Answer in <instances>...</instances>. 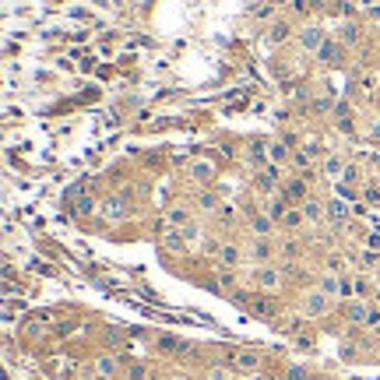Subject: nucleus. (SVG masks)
<instances>
[{
	"mask_svg": "<svg viewBox=\"0 0 380 380\" xmlns=\"http://www.w3.org/2000/svg\"><path fill=\"white\" fill-rule=\"evenodd\" d=\"M285 380H310V370L306 366H289L285 370Z\"/></svg>",
	"mask_w": 380,
	"mask_h": 380,
	"instance_id": "nucleus-27",
	"label": "nucleus"
},
{
	"mask_svg": "<svg viewBox=\"0 0 380 380\" xmlns=\"http://www.w3.org/2000/svg\"><path fill=\"white\" fill-rule=\"evenodd\" d=\"M243 264V250L236 246V243H226V246H219V268H239Z\"/></svg>",
	"mask_w": 380,
	"mask_h": 380,
	"instance_id": "nucleus-4",
	"label": "nucleus"
},
{
	"mask_svg": "<svg viewBox=\"0 0 380 380\" xmlns=\"http://www.w3.org/2000/svg\"><path fill=\"white\" fill-rule=\"evenodd\" d=\"M363 201H366L370 208H377V204H380V190H373V187H370V190L363 194Z\"/></svg>",
	"mask_w": 380,
	"mask_h": 380,
	"instance_id": "nucleus-34",
	"label": "nucleus"
},
{
	"mask_svg": "<svg viewBox=\"0 0 380 380\" xmlns=\"http://www.w3.org/2000/svg\"><path fill=\"white\" fill-rule=\"evenodd\" d=\"M366 327H380V306H370V317H366Z\"/></svg>",
	"mask_w": 380,
	"mask_h": 380,
	"instance_id": "nucleus-35",
	"label": "nucleus"
},
{
	"mask_svg": "<svg viewBox=\"0 0 380 380\" xmlns=\"http://www.w3.org/2000/svg\"><path fill=\"white\" fill-rule=\"evenodd\" d=\"M303 215L310 219V222H320L324 215H327V208L317 201V197H306V204H303Z\"/></svg>",
	"mask_w": 380,
	"mask_h": 380,
	"instance_id": "nucleus-14",
	"label": "nucleus"
},
{
	"mask_svg": "<svg viewBox=\"0 0 380 380\" xmlns=\"http://www.w3.org/2000/svg\"><path fill=\"white\" fill-rule=\"evenodd\" d=\"M246 155H250V162H264V145H261V141H254Z\"/></svg>",
	"mask_w": 380,
	"mask_h": 380,
	"instance_id": "nucleus-31",
	"label": "nucleus"
},
{
	"mask_svg": "<svg viewBox=\"0 0 380 380\" xmlns=\"http://www.w3.org/2000/svg\"><path fill=\"white\" fill-rule=\"evenodd\" d=\"M345 169H349V162H345L342 155H331V158H327V165H324V173H327L331 180H338V176H345Z\"/></svg>",
	"mask_w": 380,
	"mask_h": 380,
	"instance_id": "nucleus-16",
	"label": "nucleus"
},
{
	"mask_svg": "<svg viewBox=\"0 0 380 380\" xmlns=\"http://www.w3.org/2000/svg\"><path fill=\"white\" fill-rule=\"evenodd\" d=\"M356 39H359V35H356V25H349V28L342 32V46H352Z\"/></svg>",
	"mask_w": 380,
	"mask_h": 380,
	"instance_id": "nucleus-33",
	"label": "nucleus"
},
{
	"mask_svg": "<svg viewBox=\"0 0 380 380\" xmlns=\"http://www.w3.org/2000/svg\"><path fill=\"white\" fill-rule=\"evenodd\" d=\"M303 219H306V215L300 212V208H289V212L282 215V226H285V229H300V226H303Z\"/></svg>",
	"mask_w": 380,
	"mask_h": 380,
	"instance_id": "nucleus-22",
	"label": "nucleus"
},
{
	"mask_svg": "<svg viewBox=\"0 0 380 380\" xmlns=\"http://www.w3.org/2000/svg\"><path fill=\"white\" fill-rule=\"evenodd\" d=\"M282 250H285V257H296V254H300V246H296V239H289V243H285Z\"/></svg>",
	"mask_w": 380,
	"mask_h": 380,
	"instance_id": "nucleus-43",
	"label": "nucleus"
},
{
	"mask_svg": "<svg viewBox=\"0 0 380 380\" xmlns=\"http://www.w3.org/2000/svg\"><path fill=\"white\" fill-rule=\"evenodd\" d=\"M327 219H331L334 226H345V219H349V201H327Z\"/></svg>",
	"mask_w": 380,
	"mask_h": 380,
	"instance_id": "nucleus-9",
	"label": "nucleus"
},
{
	"mask_svg": "<svg viewBox=\"0 0 380 380\" xmlns=\"http://www.w3.org/2000/svg\"><path fill=\"white\" fill-rule=\"evenodd\" d=\"M268 39H271V43H282V39H289V25H285V21H278V25L271 28V35H268Z\"/></svg>",
	"mask_w": 380,
	"mask_h": 380,
	"instance_id": "nucleus-26",
	"label": "nucleus"
},
{
	"mask_svg": "<svg viewBox=\"0 0 380 380\" xmlns=\"http://www.w3.org/2000/svg\"><path fill=\"white\" fill-rule=\"evenodd\" d=\"M327 268H331V275H338V271H342V261H338V254H331V257H327Z\"/></svg>",
	"mask_w": 380,
	"mask_h": 380,
	"instance_id": "nucleus-40",
	"label": "nucleus"
},
{
	"mask_svg": "<svg viewBox=\"0 0 380 380\" xmlns=\"http://www.w3.org/2000/svg\"><path fill=\"white\" fill-rule=\"evenodd\" d=\"M366 317H370V306H366V303H359V300H356V303L349 306V320H352V324H366Z\"/></svg>",
	"mask_w": 380,
	"mask_h": 380,
	"instance_id": "nucleus-21",
	"label": "nucleus"
},
{
	"mask_svg": "<svg viewBox=\"0 0 380 380\" xmlns=\"http://www.w3.org/2000/svg\"><path fill=\"white\" fill-rule=\"evenodd\" d=\"M254 183H257V190H264V194H268V190H275V187L282 183V169L268 162V165L257 173V180H254Z\"/></svg>",
	"mask_w": 380,
	"mask_h": 380,
	"instance_id": "nucleus-1",
	"label": "nucleus"
},
{
	"mask_svg": "<svg viewBox=\"0 0 380 380\" xmlns=\"http://www.w3.org/2000/svg\"><path fill=\"white\" fill-rule=\"evenodd\" d=\"M102 215H106V219H123V215H127V204H123V197H109V201L102 204Z\"/></svg>",
	"mask_w": 380,
	"mask_h": 380,
	"instance_id": "nucleus-12",
	"label": "nucleus"
},
{
	"mask_svg": "<svg viewBox=\"0 0 380 380\" xmlns=\"http://www.w3.org/2000/svg\"><path fill=\"white\" fill-rule=\"evenodd\" d=\"M370 250H373V254L380 250V229H373V232H370Z\"/></svg>",
	"mask_w": 380,
	"mask_h": 380,
	"instance_id": "nucleus-42",
	"label": "nucleus"
},
{
	"mask_svg": "<svg viewBox=\"0 0 380 380\" xmlns=\"http://www.w3.org/2000/svg\"><path fill=\"white\" fill-rule=\"evenodd\" d=\"M250 229L257 232V239H268V232L275 229V222H271V219H268V215L261 212V215H254V219H250Z\"/></svg>",
	"mask_w": 380,
	"mask_h": 380,
	"instance_id": "nucleus-13",
	"label": "nucleus"
},
{
	"mask_svg": "<svg viewBox=\"0 0 380 380\" xmlns=\"http://www.w3.org/2000/svg\"><path fill=\"white\" fill-rule=\"evenodd\" d=\"M377 261H380V254H373V250H366V254H363V264H366V268H373Z\"/></svg>",
	"mask_w": 380,
	"mask_h": 380,
	"instance_id": "nucleus-41",
	"label": "nucleus"
},
{
	"mask_svg": "<svg viewBox=\"0 0 380 380\" xmlns=\"http://www.w3.org/2000/svg\"><path fill=\"white\" fill-rule=\"evenodd\" d=\"M317 60H320V64H331V67H334V64H342V60H345V46H342V43H331V39H327V43H324V46L317 50Z\"/></svg>",
	"mask_w": 380,
	"mask_h": 380,
	"instance_id": "nucleus-2",
	"label": "nucleus"
},
{
	"mask_svg": "<svg viewBox=\"0 0 380 380\" xmlns=\"http://www.w3.org/2000/svg\"><path fill=\"white\" fill-rule=\"evenodd\" d=\"M349 183H359V169H356V165L345 169V187H349Z\"/></svg>",
	"mask_w": 380,
	"mask_h": 380,
	"instance_id": "nucleus-37",
	"label": "nucleus"
},
{
	"mask_svg": "<svg viewBox=\"0 0 380 380\" xmlns=\"http://www.w3.org/2000/svg\"><path fill=\"white\" fill-rule=\"evenodd\" d=\"M338 194H342L345 201H356V190H352V187H345V183H338Z\"/></svg>",
	"mask_w": 380,
	"mask_h": 380,
	"instance_id": "nucleus-39",
	"label": "nucleus"
},
{
	"mask_svg": "<svg viewBox=\"0 0 380 380\" xmlns=\"http://www.w3.org/2000/svg\"><path fill=\"white\" fill-rule=\"evenodd\" d=\"M232 363H236V370H239V373H257V370H261V352L246 349V352H239Z\"/></svg>",
	"mask_w": 380,
	"mask_h": 380,
	"instance_id": "nucleus-5",
	"label": "nucleus"
},
{
	"mask_svg": "<svg viewBox=\"0 0 380 380\" xmlns=\"http://www.w3.org/2000/svg\"><path fill=\"white\" fill-rule=\"evenodd\" d=\"M324 109H331V95H320V99L313 102V113H324Z\"/></svg>",
	"mask_w": 380,
	"mask_h": 380,
	"instance_id": "nucleus-36",
	"label": "nucleus"
},
{
	"mask_svg": "<svg viewBox=\"0 0 380 380\" xmlns=\"http://www.w3.org/2000/svg\"><path fill=\"white\" fill-rule=\"evenodd\" d=\"M254 14H257V18H271V14H275V7H254Z\"/></svg>",
	"mask_w": 380,
	"mask_h": 380,
	"instance_id": "nucleus-44",
	"label": "nucleus"
},
{
	"mask_svg": "<svg viewBox=\"0 0 380 380\" xmlns=\"http://www.w3.org/2000/svg\"><path fill=\"white\" fill-rule=\"evenodd\" d=\"M254 285H257V289H275V285H278V271H275V268H261V271L254 275Z\"/></svg>",
	"mask_w": 380,
	"mask_h": 380,
	"instance_id": "nucleus-11",
	"label": "nucleus"
},
{
	"mask_svg": "<svg viewBox=\"0 0 380 380\" xmlns=\"http://www.w3.org/2000/svg\"><path fill=\"white\" fill-rule=\"evenodd\" d=\"M194 180L197 183H212L215 180V165L212 162H194Z\"/></svg>",
	"mask_w": 380,
	"mask_h": 380,
	"instance_id": "nucleus-18",
	"label": "nucleus"
},
{
	"mask_svg": "<svg viewBox=\"0 0 380 380\" xmlns=\"http://www.w3.org/2000/svg\"><path fill=\"white\" fill-rule=\"evenodd\" d=\"M282 197H285L292 208H296L300 201H306V176H303V180H300V176H296V180H289V183L282 187Z\"/></svg>",
	"mask_w": 380,
	"mask_h": 380,
	"instance_id": "nucleus-3",
	"label": "nucleus"
},
{
	"mask_svg": "<svg viewBox=\"0 0 380 380\" xmlns=\"http://www.w3.org/2000/svg\"><path fill=\"white\" fill-rule=\"evenodd\" d=\"M300 43H303L306 50H320L327 39H324V32L317 28V25H310V28H303V35H300Z\"/></svg>",
	"mask_w": 380,
	"mask_h": 380,
	"instance_id": "nucleus-8",
	"label": "nucleus"
},
{
	"mask_svg": "<svg viewBox=\"0 0 380 380\" xmlns=\"http://www.w3.org/2000/svg\"><path fill=\"white\" fill-rule=\"evenodd\" d=\"M212 380H226V370H219V366H215V370H212Z\"/></svg>",
	"mask_w": 380,
	"mask_h": 380,
	"instance_id": "nucleus-45",
	"label": "nucleus"
},
{
	"mask_svg": "<svg viewBox=\"0 0 380 380\" xmlns=\"http://www.w3.org/2000/svg\"><path fill=\"white\" fill-rule=\"evenodd\" d=\"M250 257H254V261H257V264H268V261H271V257H275V246H271V243H268V239H257V243H254V246H250Z\"/></svg>",
	"mask_w": 380,
	"mask_h": 380,
	"instance_id": "nucleus-10",
	"label": "nucleus"
},
{
	"mask_svg": "<svg viewBox=\"0 0 380 380\" xmlns=\"http://www.w3.org/2000/svg\"><path fill=\"white\" fill-rule=\"evenodd\" d=\"M320 292H324L327 300H331V296H342V278H338V275H324V278H320Z\"/></svg>",
	"mask_w": 380,
	"mask_h": 380,
	"instance_id": "nucleus-17",
	"label": "nucleus"
},
{
	"mask_svg": "<svg viewBox=\"0 0 380 380\" xmlns=\"http://www.w3.org/2000/svg\"><path fill=\"white\" fill-rule=\"evenodd\" d=\"M250 310H254L257 317H275V303H271V300H264V296L250 300Z\"/></svg>",
	"mask_w": 380,
	"mask_h": 380,
	"instance_id": "nucleus-20",
	"label": "nucleus"
},
{
	"mask_svg": "<svg viewBox=\"0 0 380 380\" xmlns=\"http://www.w3.org/2000/svg\"><path fill=\"white\" fill-rule=\"evenodd\" d=\"M310 162H313V158L306 152H292V165H296V169H310Z\"/></svg>",
	"mask_w": 380,
	"mask_h": 380,
	"instance_id": "nucleus-30",
	"label": "nucleus"
},
{
	"mask_svg": "<svg viewBox=\"0 0 380 380\" xmlns=\"http://www.w3.org/2000/svg\"><path fill=\"white\" fill-rule=\"evenodd\" d=\"M303 152H306V155H310V158H317V155H320V152H324V148H320V141H310V145H306V148H303Z\"/></svg>",
	"mask_w": 380,
	"mask_h": 380,
	"instance_id": "nucleus-38",
	"label": "nucleus"
},
{
	"mask_svg": "<svg viewBox=\"0 0 380 380\" xmlns=\"http://www.w3.org/2000/svg\"><path fill=\"white\" fill-rule=\"evenodd\" d=\"M197 204H201V212H215V208H219V197H215V194H208V190H204V194H201V197H197Z\"/></svg>",
	"mask_w": 380,
	"mask_h": 380,
	"instance_id": "nucleus-25",
	"label": "nucleus"
},
{
	"mask_svg": "<svg viewBox=\"0 0 380 380\" xmlns=\"http://www.w3.org/2000/svg\"><path fill=\"white\" fill-rule=\"evenodd\" d=\"M162 246H165V250H173V254H180V250L187 246V232H183V229H165Z\"/></svg>",
	"mask_w": 380,
	"mask_h": 380,
	"instance_id": "nucleus-7",
	"label": "nucleus"
},
{
	"mask_svg": "<svg viewBox=\"0 0 380 380\" xmlns=\"http://www.w3.org/2000/svg\"><path fill=\"white\" fill-rule=\"evenodd\" d=\"M173 380H190V377H173Z\"/></svg>",
	"mask_w": 380,
	"mask_h": 380,
	"instance_id": "nucleus-46",
	"label": "nucleus"
},
{
	"mask_svg": "<svg viewBox=\"0 0 380 380\" xmlns=\"http://www.w3.org/2000/svg\"><path fill=\"white\" fill-rule=\"evenodd\" d=\"M127 380H148V370H145L141 363H134V366L127 370Z\"/></svg>",
	"mask_w": 380,
	"mask_h": 380,
	"instance_id": "nucleus-28",
	"label": "nucleus"
},
{
	"mask_svg": "<svg viewBox=\"0 0 380 380\" xmlns=\"http://www.w3.org/2000/svg\"><path fill=\"white\" fill-rule=\"evenodd\" d=\"M95 212V197H81L77 201V215H92Z\"/></svg>",
	"mask_w": 380,
	"mask_h": 380,
	"instance_id": "nucleus-29",
	"label": "nucleus"
},
{
	"mask_svg": "<svg viewBox=\"0 0 380 380\" xmlns=\"http://www.w3.org/2000/svg\"><path fill=\"white\" fill-rule=\"evenodd\" d=\"M95 370H99V377H113V373H116V359H113V356H102V359H99V363H95Z\"/></svg>",
	"mask_w": 380,
	"mask_h": 380,
	"instance_id": "nucleus-23",
	"label": "nucleus"
},
{
	"mask_svg": "<svg viewBox=\"0 0 380 380\" xmlns=\"http://www.w3.org/2000/svg\"><path fill=\"white\" fill-rule=\"evenodd\" d=\"M306 313H310V317H320V313H327V296H324V292H313V296L306 300Z\"/></svg>",
	"mask_w": 380,
	"mask_h": 380,
	"instance_id": "nucleus-15",
	"label": "nucleus"
},
{
	"mask_svg": "<svg viewBox=\"0 0 380 380\" xmlns=\"http://www.w3.org/2000/svg\"><path fill=\"white\" fill-rule=\"evenodd\" d=\"M232 282H236V275H232L229 268H219V285H222V289H229Z\"/></svg>",
	"mask_w": 380,
	"mask_h": 380,
	"instance_id": "nucleus-32",
	"label": "nucleus"
},
{
	"mask_svg": "<svg viewBox=\"0 0 380 380\" xmlns=\"http://www.w3.org/2000/svg\"><path fill=\"white\" fill-rule=\"evenodd\" d=\"M169 226H173V229H183V226H190V212H187L183 204H176V208L169 212Z\"/></svg>",
	"mask_w": 380,
	"mask_h": 380,
	"instance_id": "nucleus-19",
	"label": "nucleus"
},
{
	"mask_svg": "<svg viewBox=\"0 0 380 380\" xmlns=\"http://www.w3.org/2000/svg\"><path fill=\"white\" fill-rule=\"evenodd\" d=\"M285 155H289V148H285V145H268V162H271V165H278Z\"/></svg>",
	"mask_w": 380,
	"mask_h": 380,
	"instance_id": "nucleus-24",
	"label": "nucleus"
},
{
	"mask_svg": "<svg viewBox=\"0 0 380 380\" xmlns=\"http://www.w3.org/2000/svg\"><path fill=\"white\" fill-rule=\"evenodd\" d=\"M289 208H292V204H289V201H285V197L278 194V197H271V201L264 204V215H268L271 222H282V215H285Z\"/></svg>",
	"mask_w": 380,
	"mask_h": 380,
	"instance_id": "nucleus-6",
	"label": "nucleus"
}]
</instances>
